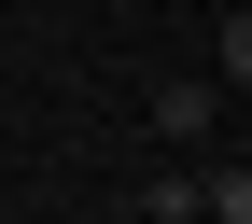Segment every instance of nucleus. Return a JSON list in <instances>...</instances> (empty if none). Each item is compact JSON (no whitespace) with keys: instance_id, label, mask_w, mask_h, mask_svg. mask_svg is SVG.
<instances>
[{"instance_id":"f03ea898","label":"nucleus","mask_w":252,"mask_h":224,"mask_svg":"<svg viewBox=\"0 0 252 224\" xmlns=\"http://www.w3.org/2000/svg\"><path fill=\"white\" fill-rule=\"evenodd\" d=\"M196 224H252V154H196Z\"/></svg>"},{"instance_id":"7ed1b4c3","label":"nucleus","mask_w":252,"mask_h":224,"mask_svg":"<svg viewBox=\"0 0 252 224\" xmlns=\"http://www.w3.org/2000/svg\"><path fill=\"white\" fill-rule=\"evenodd\" d=\"M126 210H140V224H196V168H154V182H140Z\"/></svg>"},{"instance_id":"f257e3e1","label":"nucleus","mask_w":252,"mask_h":224,"mask_svg":"<svg viewBox=\"0 0 252 224\" xmlns=\"http://www.w3.org/2000/svg\"><path fill=\"white\" fill-rule=\"evenodd\" d=\"M210 98H224V84H196V70H168V84H154V140H182V154H210Z\"/></svg>"}]
</instances>
